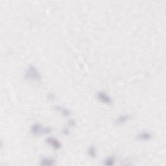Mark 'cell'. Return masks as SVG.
<instances>
[{
	"instance_id": "cell-1",
	"label": "cell",
	"mask_w": 166,
	"mask_h": 166,
	"mask_svg": "<svg viewBox=\"0 0 166 166\" xmlns=\"http://www.w3.org/2000/svg\"><path fill=\"white\" fill-rule=\"evenodd\" d=\"M41 76L38 70L33 65H30L24 73V79L27 81H37L40 80Z\"/></svg>"
},
{
	"instance_id": "cell-2",
	"label": "cell",
	"mask_w": 166,
	"mask_h": 166,
	"mask_svg": "<svg viewBox=\"0 0 166 166\" xmlns=\"http://www.w3.org/2000/svg\"><path fill=\"white\" fill-rule=\"evenodd\" d=\"M31 134L34 136H41L43 134H49L51 132V128L49 127H43L38 123H36L33 125L31 127Z\"/></svg>"
},
{
	"instance_id": "cell-3",
	"label": "cell",
	"mask_w": 166,
	"mask_h": 166,
	"mask_svg": "<svg viewBox=\"0 0 166 166\" xmlns=\"http://www.w3.org/2000/svg\"><path fill=\"white\" fill-rule=\"evenodd\" d=\"M97 98L105 104H111L112 103V98L104 92H99L97 93Z\"/></svg>"
},
{
	"instance_id": "cell-4",
	"label": "cell",
	"mask_w": 166,
	"mask_h": 166,
	"mask_svg": "<svg viewBox=\"0 0 166 166\" xmlns=\"http://www.w3.org/2000/svg\"><path fill=\"white\" fill-rule=\"evenodd\" d=\"M46 142L48 143L50 146H51L53 149L58 150L61 148V143L59 142L58 140L55 138L54 137H49L48 138H46Z\"/></svg>"
},
{
	"instance_id": "cell-5",
	"label": "cell",
	"mask_w": 166,
	"mask_h": 166,
	"mask_svg": "<svg viewBox=\"0 0 166 166\" xmlns=\"http://www.w3.org/2000/svg\"><path fill=\"white\" fill-rule=\"evenodd\" d=\"M152 135L151 133L149 132H142L137 134L136 137V140H141V141H148L152 138Z\"/></svg>"
},
{
	"instance_id": "cell-6",
	"label": "cell",
	"mask_w": 166,
	"mask_h": 166,
	"mask_svg": "<svg viewBox=\"0 0 166 166\" xmlns=\"http://www.w3.org/2000/svg\"><path fill=\"white\" fill-rule=\"evenodd\" d=\"M130 118L131 117L129 115H121L120 117H118L116 120H115V123L117 125H120L125 123L127 121H128L130 120Z\"/></svg>"
},
{
	"instance_id": "cell-7",
	"label": "cell",
	"mask_w": 166,
	"mask_h": 166,
	"mask_svg": "<svg viewBox=\"0 0 166 166\" xmlns=\"http://www.w3.org/2000/svg\"><path fill=\"white\" fill-rule=\"evenodd\" d=\"M55 164V160L53 158H43L40 162V164L43 166H50Z\"/></svg>"
},
{
	"instance_id": "cell-8",
	"label": "cell",
	"mask_w": 166,
	"mask_h": 166,
	"mask_svg": "<svg viewBox=\"0 0 166 166\" xmlns=\"http://www.w3.org/2000/svg\"><path fill=\"white\" fill-rule=\"evenodd\" d=\"M55 108L56 110L58 111L61 114L64 115V116H70V114H71L70 111L68 109L63 107V106H55Z\"/></svg>"
},
{
	"instance_id": "cell-9",
	"label": "cell",
	"mask_w": 166,
	"mask_h": 166,
	"mask_svg": "<svg viewBox=\"0 0 166 166\" xmlns=\"http://www.w3.org/2000/svg\"><path fill=\"white\" fill-rule=\"evenodd\" d=\"M88 154L91 158H95L96 157V149L94 146H91L89 147L88 150Z\"/></svg>"
},
{
	"instance_id": "cell-10",
	"label": "cell",
	"mask_w": 166,
	"mask_h": 166,
	"mask_svg": "<svg viewBox=\"0 0 166 166\" xmlns=\"http://www.w3.org/2000/svg\"><path fill=\"white\" fill-rule=\"evenodd\" d=\"M114 164H115V158L113 157V156H110V157H108L105 160L104 162V164L107 166L113 165Z\"/></svg>"
},
{
	"instance_id": "cell-11",
	"label": "cell",
	"mask_w": 166,
	"mask_h": 166,
	"mask_svg": "<svg viewBox=\"0 0 166 166\" xmlns=\"http://www.w3.org/2000/svg\"><path fill=\"white\" fill-rule=\"evenodd\" d=\"M76 124V121H75L73 120H71L70 121H69V122H68V125L70 127H73Z\"/></svg>"
},
{
	"instance_id": "cell-12",
	"label": "cell",
	"mask_w": 166,
	"mask_h": 166,
	"mask_svg": "<svg viewBox=\"0 0 166 166\" xmlns=\"http://www.w3.org/2000/svg\"><path fill=\"white\" fill-rule=\"evenodd\" d=\"M55 99V95L53 93H49L48 95V99L49 101H52V100H54Z\"/></svg>"
},
{
	"instance_id": "cell-13",
	"label": "cell",
	"mask_w": 166,
	"mask_h": 166,
	"mask_svg": "<svg viewBox=\"0 0 166 166\" xmlns=\"http://www.w3.org/2000/svg\"><path fill=\"white\" fill-rule=\"evenodd\" d=\"M62 133H63L65 135H68V134H70V131H69L68 128H64V129L62 130Z\"/></svg>"
}]
</instances>
